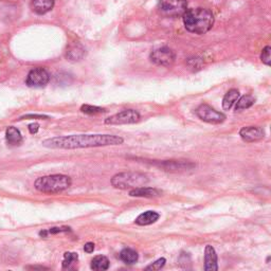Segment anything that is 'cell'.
I'll return each instance as SVG.
<instances>
[{
  "instance_id": "obj_23",
  "label": "cell",
  "mask_w": 271,
  "mask_h": 271,
  "mask_svg": "<svg viewBox=\"0 0 271 271\" xmlns=\"http://www.w3.org/2000/svg\"><path fill=\"white\" fill-rule=\"evenodd\" d=\"M80 111L87 115H97V114L104 113L105 109L97 107V106H91V105H83L82 108H80Z\"/></svg>"
},
{
  "instance_id": "obj_24",
  "label": "cell",
  "mask_w": 271,
  "mask_h": 271,
  "mask_svg": "<svg viewBox=\"0 0 271 271\" xmlns=\"http://www.w3.org/2000/svg\"><path fill=\"white\" fill-rule=\"evenodd\" d=\"M165 263H166V260L164 258H161V259L157 260L156 262H154L153 264H151L150 266H146L145 270H153V271L160 270V269H162L164 267Z\"/></svg>"
},
{
  "instance_id": "obj_13",
  "label": "cell",
  "mask_w": 271,
  "mask_h": 271,
  "mask_svg": "<svg viewBox=\"0 0 271 271\" xmlns=\"http://www.w3.org/2000/svg\"><path fill=\"white\" fill-rule=\"evenodd\" d=\"M54 0H32V9L35 13L42 15L52 10Z\"/></svg>"
},
{
  "instance_id": "obj_25",
  "label": "cell",
  "mask_w": 271,
  "mask_h": 271,
  "mask_svg": "<svg viewBox=\"0 0 271 271\" xmlns=\"http://www.w3.org/2000/svg\"><path fill=\"white\" fill-rule=\"evenodd\" d=\"M270 52H271V48L269 46L265 47L263 49L262 51V54H261V60L262 62L267 65V66H270L271 64V55H270Z\"/></svg>"
},
{
  "instance_id": "obj_28",
  "label": "cell",
  "mask_w": 271,
  "mask_h": 271,
  "mask_svg": "<svg viewBox=\"0 0 271 271\" xmlns=\"http://www.w3.org/2000/svg\"><path fill=\"white\" fill-rule=\"evenodd\" d=\"M94 250V244L93 243H87L84 246V251L87 253H91Z\"/></svg>"
},
{
  "instance_id": "obj_21",
  "label": "cell",
  "mask_w": 271,
  "mask_h": 271,
  "mask_svg": "<svg viewBox=\"0 0 271 271\" xmlns=\"http://www.w3.org/2000/svg\"><path fill=\"white\" fill-rule=\"evenodd\" d=\"M255 102V99L252 96H244L241 98H238L236 101V106L235 109L236 112L244 111V109H247L249 107H251Z\"/></svg>"
},
{
  "instance_id": "obj_17",
  "label": "cell",
  "mask_w": 271,
  "mask_h": 271,
  "mask_svg": "<svg viewBox=\"0 0 271 271\" xmlns=\"http://www.w3.org/2000/svg\"><path fill=\"white\" fill-rule=\"evenodd\" d=\"M239 98V91L237 89H231L226 93L223 100V107L225 111H229L232 106L236 103V101Z\"/></svg>"
},
{
  "instance_id": "obj_12",
  "label": "cell",
  "mask_w": 271,
  "mask_h": 271,
  "mask_svg": "<svg viewBox=\"0 0 271 271\" xmlns=\"http://www.w3.org/2000/svg\"><path fill=\"white\" fill-rule=\"evenodd\" d=\"M161 192L157 189L154 188H146V187H140L130 190L129 196L131 197H145V198H152V197L160 196Z\"/></svg>"
},
{
  "instance_id": "obj_16",
  "label": "cell",
  "mask_w": 271,
  "mask_h": 271,
  "mask_svg": "<svg viewBox=\"0 0 271 271\" xmlns=\"http://www.w3.org/2000/svg\"><path fill=\"white\" fill-rule=\"evenodd\" d=\"M162 166L167 171H181V170H188V168H192L195 166V164L185 162V161L171 160V161H165L164 163H162Z\"/></svg>"
},
{
  "instance_id": "obj_10",
  "label": "cell",
  "mask_w": 271,
  "mask_h": 271,
  "mask_svg": "<svg viewBox=\"0 0 271 271\" xmlns=\"http://www.w3.org/2000/svg\"><path fill=\"white\" fill-rule=\"evenodd\" d=\"M239 136L245 142L251 143L260 141L265 137V131L259 126H248L241 128L239 131Z\"/></svg>"
},
{
  "instance_id": "obj_9",
  "label": "cell",
  "mask_w": 271,
  "mask_h": 271,
  "mask_svg": "<svg viewBox=\"0 0 271 271\" xmlns=\"http://www.w3.org/2000/svg\"><path fill=\"white\" fill-rule=\"evenodd\" d=\"M50 80V76L46 69L38 67L32 69L27 77L26 83L29 87H43Z\"/></svg>"
},
{
  "instance_id": "obj_26",
  "label": "cell",
  "mask_w": 271,
  "mask_h": 271,
  "mask_svg": "<svg viewBox=\"0 0 271 271\" xmlns=\"http://www.w3.org/2000/svg\"><path fill=\"white\" fill-rule=\"evenodd\" d=\"M63 231H70V228H67V227H65V228H51L49 231H47V234L48 233L55 234V233H60Z\"/></svg>"
},
{
  "instance_id": "obj_19",
  "label": "cell",
  "mask_w": 271,
  "mask_h": 271,
  "mask_svg": "<svg viewBox=\"0 0 271 271\" xmlns=\"http://www.w3.org/2000/svg\"><path fill=\"white\" fill-rule=\"evenodd\" d=\"M120 259L125 264H128V265H133V264H135L138 261L139 255H138L137 251L133 250V249L125 248L120 252Z\"/></svg>"
},
{
  "instance_id": "obj_22",
  "label": "cell",
  "mask_w": 271,
  "mask_h": 271,
  "mask_svg": "<svg viewBox=\"0 0 271 271\" xmlns=\"http://www.w3.org/2000/svg\"><path fill=\"white\" fill-rule=\"evenodd\" d=\"M78 260V256L77 253L72 252H66L64 255V261H63V267L64 268H70L73 264H76Z\"/></svg>"
},
{
  "instance_id": "obj_11",
  "label": "cell",
  "mask_w": 271,
  "mask_h": 271,
  "mask_svg": "<svg viewBox=\"0 0 271 271\" xmlns=\"http://www.w3.org/2000/svg\"><path fill=\"white\" fill-rule=\"evenodd\" d=\"M204 270L207 271H216L218 270L217 266V254L215 249L208 245L204 249Z\"/></svg>"
},
{
  "instance_id": "obj_2",
  "label": "cell",
  "mask_w": 271,
  "mask_h": 271,
  "mask_svg": "<svg viewBox=\"0 0 271 271\" xmlns=\"http://www.w3.org/2000/svg\"><path fill=\"white\" fill-rule=\"evenodd\" d=\"M182 18L187 30L195 34L207 33L214 25L213 13L203 8L187 10Z\"/></svg>"
},
{
  "instance_id": "obj_18",
  "label": "cell",
  "mask_w": 271,
  "mask_h": 271,
  "mask_svg": "<svg viewBox=\"0 0 271 271\" xmlns=\"http://www.w3.org/2000/svg\"><path fill=\"white\" fill-rule=\"evenodd\" d=\"M85 55V49L79 45V43H75L69 47L67 51V57L70 61H79L82 60Z\"/></svg>"
},
{
  "instance_id": "obj_14",
  "label": "cell",
  "mask_w": 271,
  "mask_h": 271,
  "mask_svg": "<svg viewBox=\"0 0 271 271\" xmlns=\"http://www.w3.org/2000/svg\"><path fill=\"white\" fill-rule=\"evenodd\" d=\"M159 218H160V215H159V213H157V212L146 211V212H144V213L140 214L136 218L135 223L139 226H149V225L156 223Z\"/></svg>"
},
{
  "instance_id": "obj_4",
  "label": "cell",
  "mask_w": 271,
  "mask_h": 271,
  "mask_svg": "<svg viewBox=\"0 0 271 271\" xmlns=\"http://www.w3.org/2000/svg\"><path fill=\"white\" fill-rule=\"evenodd\" d=\"M149 184L148 176L138 172H127L115 175L112 178V185L116 189L127 190L144 187Z\"/></svg>"
},
{
  "instance_id": "obj_8",
  "label": "cell",
  "mask_w": 271,
  "mask_h": 271,
  "mask_svg": "<svg viewBox=\"0 0 271 271\" xmlns=\"http://www.w3.org/2000/svg\"><path fill=\"white\" fill-rule=\"evenodd\" d=\"M151 61L159 66H165V67H170L175 62L176 55L174 51L167 47L159 48L154 50L151 53Z\"/></svg>"
},
{
  "instance_id": "obj_3",
  "label": "cell",
  "mask_w": 271,
  "mask_h": 271,
  "mask_svg": "<svg viewBox=\"0 0 271 271\" xmlns=\"http://www.w3.org/2000/svg\"><path fill=\"white\" fill-rule=\"evenodd\" d=\"M71 178L66 175H50L36 179L34 187L38 191L46 194H57L71 187Z\"/></svg>"
},
{
  "instance_id": "obj_1",
  "label": "cell",
  "mask_w": 271,
  "mask_h": 271,
  "mask_svg": "<svg viewBox=\"0 0 271 271\" xmlns=\"http://www.w3.org/2000/svg\"><path fill=\"white\" fill-rule=\"evenodd\" d=\"M123 141V138L113 135H73L47 139L42 142V145L49 149L76 150L120 145Z\"/></svg>"
},
{
  "instance_id": "obj_5",
  "label": "cell",
  "mask_w": 271,
  "mask_h": 271,
  "mask_svg": "<svg viewBox=\"0 0 271 271\" xmlns=\"http://www.w3.org/2000/svg\"><path fill=\"white\" fill-rule=\"evenodd\" d=\"M159 10L168 17L182 16L188 10L187 0H159Z\"/></svg>"
},
{
  "instance_id": "obj_20",
  "label": "cell",
  "mask_w": 271,
  "mask_h": 271,
  "mask_svg": "<svg viewBox=\"0 0 271 271\" xmlns=\"http://www.w3.org/2000/svg\"><path fill=\"white\" fill-rule=\"evenodd\" d=\"M109 268V260L104 255H97L91 261V269L93 270H107Z\"/></svg>"
},
{
  "instance_id": "obj_29",
  "label": "cell",
  "mask_w": 271,
  "mask_h": 271,
  "mask_svg": "<svg viewBox=\"0 0 271 271\" xmlns=\"http://www.w3.org/2000/svg\"><path fill=\"white\" fill-rule=\"evenodd\" d=\"M25 118H39V119H47V116H33V115H30V116H23V118H21V119H25Z\"/></svg>"
},
{
  "instance_id": "obj_27",
  "label": "cell",
  "mask_w": 271,
  "mask_h": 271,
  "mask_svg": "<svg viewBox=\"0 0 271 271\" xmlns=\"http://www.w3.org/2000/svg\"><path fill=\"white\" fill-rule=\"evenodd\" d=\"M39 129V125L38 123H33V124H30L29 125V130H30L31 134H36Z\"/></svg>"
},
{
  "instance_id": "obj_6",
  "label": "cell",
  "mask_w": 271,
  "mask_h": 271,
  "mask_svg": "<svg viewBox=\"0 0 271 271\" xmlns=\"http://www.w3.org/2000/svg\"><path fill=\"white\" fill-rule=\"evenodd\" d=\"M139 120H140V115L138 112L134 109H127V111H123L109 116L105 120V123L111 124V125H122V124H134Z\"/></svg>"
},
{
  "instance_id": "obj_15",
  "label": "cell",
  "mask_w": 271,
  "mask_h": 271,
  "mask_svg": "<svg viewBox=\"0 0 271 271\" xmlns=\"http://www.w3.org/2000/svg\"><path fill=\"white\" fill-rule=\"evenodd\" d=\"M5 139L6 142L11 146H17L23 142V136L20 131L14 126H10L5 130Z\"/></svg>"
},
{
  "instance_id": "obj_7",
  "label": "cell",
  "mask_w": 271,
  "mask_h": 271,
  "mask_svg": "<svg viewBox=\"0 0 271 271\" xmlns=\"http://www.w3.org/2000/svg\"><path fill=\"white\" fill-rule=\"evenodd\" d=\"M196 115L202 121L211 124H219L226 120V116L222 113L215 111L209 105L202 104L196 109Z\"/></svg>"
}]
</instances>
